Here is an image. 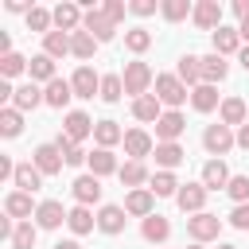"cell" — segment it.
<instances>
[{"instance_id":"cell-6","label":"cell","mask_w":249,"mask_h":249,"mask_svg":"<svg viewBox=\"0 0 249 249\" xmlns=\"http://www.w3.org/2000/svg\"><path fill=\"white\" fill-rule=\"evenodd\" d=\"M51 16H54V31H66V35L82 31V19H86V12H82L78 4H70V0L54 4V8H51Z\"/></svg>"},{"instance_id":"cell-14","label":"cell","mask_w":249,"mask_h":249,"mask_svg":"<svg viewBox=\"0 0 249 249\" xmlns=\"http://www.w3.org/2000/svg\"><path fill=\"white\" fill-rule=\"evenodd\" d=\"M93 124H97V121H89L82 109H74V113H66V121H62V132H66L74 144H82L86 136H93Z\"/></svg>"},{"instance_id":"cell-17","label":"cell","mask_w":249,"mask_h":249,"mask_svg":"<svg viewBox=\"0 0 249 249\" xmlns=\"http://www.w3.org/2000/svg\"><path fill=\"white\" fill-rule=\"evenodd\" d=\"M12 187H16V191H27V195H35V191L43 187V171H39L31 160H23V163L16 167V179H12Z\"/></svg>"},{"instance_id":"cell-50","label":"cell","mask_w":249,"mask_h":249,"mask_svg":"<svg viewBox=\"0 0 249 249\" xmlns=\"http://www.w3.org/2000/svg\"><path fill=\"white\" fill-rule=\"evenodd\" d=\"M128 12H132V16H152V12H156V0H132Z\"/></svg>"},{"instance_id":"cell-52","label":"cell","mask_w":249,"mask_h":249,"mask_svg":"<svg viewBox=\"0 0 249 249\" xmlns=\"http://www.w3.org/2000/svg\"><path fill=\"white\" fill-rule=\"evenodd\" d=\"M237 148H245V152H249V121L237 128Z\"/></svg>"},{"instance_id":"cell-44","label":"cell","mask_w":249,"mask_h":249,"mask_svg":"<svg viewBox=\"0 0 249 249\" xmlns=\"http://www.w3.org/2000/svg\"><path fill=\"white\" fill-rule=\"evenodd\" d=\"M27 62H31V58H23V54H16V51H12V54H0V74H4V82L16 78V74H23Z\"/></svg>"},{"instance_id":"cell-10","label":"cell","mask_w":249,"mask_h":249,"mask_svg":"<svg viewBox=\"0 0 249 249\" xmlns=\"http://www.w3.org/2000/svg\"><path fill=\"white\" fill-rule=\"evenodd\" d=\"M175 202H179V210L183 214H202V206H206V187L202 183H183L179 187V195H175Z\"/></svg>"},{"instance_id":"cell-11","label":"cell","mask_w":249,"mask_h":249,"mask_svg":"<svg viewBox=\"0 0 249 249\" xmlns=\"http://www.w3.org/2000/svg\"><path fill=\"white\" fill-rule=\"evenodd\" d=\"M70 191H74V202H78V206L101 202V179H97V175H78V179L70 183Z\"/></svg>"},{"instance_id":"cell-38","label":"cell","mask_w":249,"mask_h":249,"mask_svg":"<svg viewBox=\"0 0 249 249\" xmlns=\"http://www.w3.org/2000/svg\"><path fill=\"white\" fill-rule=\"evenodd\" d=\"M93 51H97V39H93L89 31H74V35H70V54H74V58L86 62V58H93Z\"/></svg>"},{"instance_id":"cell-16","label":"cell","mask_w":249,"mask_h":249,"mask_svg":"<svg viewBox=\"0 0 249 249\" xmlns=\"http://www.w3.org/2000/svg\"><path fill=\"white\" fill-rule=\"evenodd\" d=\"M230 179L233 175H230V167L222 160H206L202 163V187L206 191H222V187H230Z\"/></svg>"},{"instance_id":"cell-33","label":"cell","mask_w":249,"mask_h":249,"mask_svg":"<svg viewBox=\"0 0 249 249\" xmlns=\"http://www.w3.org/2000/svg\"><path fill=\"white\" fill-rule=\"evenodd\" d=\"M191 105H195L198 113H214V109H222V105H218V86H206V82L195 86V89H191Z\"/></svg>"},{"instance_id":"cell-43","label":"cell","mask_w":249,"mask_h":249,"mask_svg":"<svg viewBox=\"0 0 249 249\" xmlns=\"http://www.w3.org/2000/svg\"><path fill=\"white\" fill-rule=\"evenodd\" d=\"M51 23H54V16H51L47 8H39V4H35V8L27 12V27H31V31H39V35H51Z\"/></svg>"},{"instance_id":"cell-19","label":"cell","mask_w":249,"mask_h":249,"mask_svg":"<svg viewBox=\"0 0 249 249\" xmlns=\"http://www.w3.org/2000/svg\"><path fill=\"white\" fill-rule=\"evenodd\" d=\"M163 113H167V109L160 105V97H156V93H144V97H136V101H132V117H136V121H148V124H156Z\"/></svg>"},{"instance_id":"cell-27","label":"cell","mask_w":249,"mask_h":249,"mask_svg":"<svg viewBox=\"0 0 249 249\" xmlns=\"http://www.w3.org/2000/svg\"><path fill=\"white\" fill-rule=\"evenodd\" d=\"M226 74H230V62H226L222 54H214V51L202 54V82H206V86H218Z\"/></svg>"},{"instance_id":"cell-4","label":"cell","mask_w":249,"mask_h":249,"mask_svg":"<svg viewBox=\"0 0 249 249\" xmlns=\"http://www.w3.org/2000/svg\"><path fill=\"white\" fill-rule=\"evenodd\" d=\"M183 128H187V117H183L179 109H167V113L156 121V144H179Z\"/></svg>"},{"instance_id":"cell-41","label":"cell","mask_w":249,"mask_h":249,"mask_svg":"<svg viewBox=\"0 0 249 249\" xmlns=\"http://www.w3.org/2000/svg\"><path fill=\"white\" fill-rule=\"evenodd\" d=\"M124 47H128L132 54H144V51L152 47V31H148V27H128V31H124Z\"/></svg>"},{"instance_id":"cell-28","label":"cell","mask_w":249,"mask_h":249,"mask_svg":"<svg viewBox=\"0 0 249 249\" xmlns=\"http://www.w3.org/2000/svg\"><path fill=\"white\" fill-rule=\"evenodd\" d=\"M218 117H222V124H230V128L237 124V128H241V124L249 121V109H245V101H241V97H226V101H222V109H218Z\"/></svg>"},{"instance_id":"cell-23","label":"cell","mask_w":249,"mask_h":249,"mask_svg":"<svg viewBox=\"0 0 249 249\" xmlns=\"http://www.w3.org/2000/svg\"><path fill=\"white\" fill-rule=\"evenodd\" d=\"M175 78L183 82V86H202V58H195V54H183L179 58V66H175Z\"/></svg>"},{"instance_id":"cell-22","label":"cell","mask_w":249,"mask_h":249,"mask_svg":"<svg viewBox=\"0 0 249 249\" xmlns=\"http://www.w3.org/2000/svg\"><path fill=\"white\" fill-rule=\"evenodd\" d=\"M140 233H144V241L163 245V241L171 237V222H167L163 214H152V218H144V222H140Z\"/></svg>"},{"instance_id":"cell-24","label":"cell","mask_w":249,"mask_h":249,"mask_svg":"<svg viewBox=\"0 0 249 249\" xmlns=\"http://www.w3.org/2000/svg\"><path fill=\"white\" fill-rule=\"evenodd\" d=\"M12 105H16L19 113H27V109H35V105H47V101H43V89H39L35 82H23V86H16V93H12Z\"/></svg>"},{"instance_id":"cell-8","label":"cell","mask_w":249,"mask_h":249,"mask_svg":"<svg viewBox=\"0 0 249 249\" xmlns=\"http://www.w3.org/2000/svg\"><path fill=\"white\" fill-rule=\"evenodd\" d=\"M31 163H35V167L43 171V179H47V175H58V171H62L66 156H62L58 144H39V148L31 152Z\"/></svg>"},{"instance_id":"cell-46","label":"cell","mask_w":249,"mask_h":249,"mask_svg":"<svg viewBox=\"0 0 249 249\" xmlns=\"http://www.w3.org/2000/svg\"><path fill=\"white\" fill-rule=\"evenodd\" d=\"M226 195L241 206V202H249V175H233L230 179V187H226Z\"/></svg>"},{"instance_id":"cell-32","label":"cell","mask_w":249,"mask_h":249,"mask_svg":"<svg viewBox=\"0 0 249 249\" xmlns=\"http://www.w3.org/2000/svg\"><path fill=\"white\" fill-rule=\"evenodd\" d=\"M233 51H241V31L237 27H218L214 31V54H233Z\"/></svg>"},{"instance_id":"cell-47","label":"cell","mask_w":249,"mask_h":249,"mask_svg":"<svg viewBox=\"0 0 249 249\" xmlns=\"http://www.w3.org/2000/svg\"><path fill=\"white\" fill-rule=\"evenodd\" d=\"M101 12H105L113 23H121V19H124V12H128V4H121V0H105V4H101Z\"/></svg>"},{"instance_id":"cell-48","label":"cell","mask_w":249,"mask_h":249,"mask_svg":"<svg viewBox=\"0 0 249 249\" xmlns=\"http://www.w3.org/2000/svg\"><path fill=\"white\" fill-rule=\"evenodd\" d=\"M230 226H233V230H249V202L233 206V214H230Z\"/></svg>"},{"instance_id":"cell-53","label":"cell","mask_w":249,"mask_h":249,"mask_svg":"<svg viewBox=\"0 0 249 249\" xmlns=\"http://www.w3.org/2000/svg\"><path fill=\"white\" fill-rule=\"evenodd\" d=\"M51 249H82V245H78V241H74V237H70V241H54V245H51Z\"/></svg>"},{"instance_id":"cell-2","label":"cell","mask_w":249,"mask_h":249,"mask_svg":"<svg viewBox=\"0 0 249 249\" xmlns=\"http://www.w3.org/2000/svg\"><path fill=\"white\" fill-rule=\"evenodd\" d=\"M156 97H160V105H167V109H179L187 97H191V89L175 78V74H156Z\"/></svg>"},{"instance_id":"cell-56","label":"cell","mask_w":249,"mask_h":249,"mask_svg":"<svg viewBox=\"0 0 249 249\" xmlns=\"http://www.w3.org/2000/svg\"><path fill=\"white\" fill-rule=\"evenodd\" d=\"M218 249H237V245H218Z\"/></svg>"},{"instance_id":"cell-37","label":"cell","mask_w":249,"mask_h":249,"mask_svg":"<svg viewBox=\"0 0 249 249\" xmlns=\"http://www.w3.org/2000/svg\"><path fill=\"white\" fill-rule=\"evenodd\" d=\"M19 132H23V113H19L16 105H4V109H0V136L12 140V136H19Z\"/></svg>"},{"instance_id":"cell-5","label":"cell","mask_w":249,"mask_h":249,"mask_svg":"<svg viewBox=\"0 0 249 249\" xmlns=\"http://www.w3.org/2000/svg\"><path fill=\"white\" fill-rule=\"evenodd\" d=\"M187 233L202 245V241H214L218 233H222V218L218 214H210V210H202V214H195V218H187Z\"/></svg>"},{"instance_id":"cell-34","label":"cell","mask_w":249,"mask_h":249,"mask_svg":"<svg viewBox=\"0 0 249 249\" xmlns=\"http://www.w3.org/2000/svg\"><path fill=\"white\" fill-rule=\"evenodd\" d=\"M156 163H160V171H175L183 160H187V152L179 148V144H156Z\"/></svg>"},{"instance_id":"cell-7","label":"cell","mask_w":249,"mask_h":249,"mask_svg":"<svg viewBox=\"0 0 249 249\" xmlns=\"http://www.w3.org/2000/svg\"><path fill=\"white\" fill-rule=\"evenodd\" d=\"M82 31H89L97 43H109L117 35V23L101 12V8H86V19H82Z\"/></svg>"},{"instance_id":"cell-54","label":"cell","mask_w":249,"mask_h":249,"mask_svg":"<svg viewBox=\"0 0 249 249\" xmlns=\"http://www.w3.org/2000/svg\"><path fill=\"white\" fill-rule=\"evenodd\" d=\"M237 58H241V66L249 70V47H241V51H237Z\"/></svg>"},{"instance_id":"cell-57","label":"cell","mask_w":249,"mask_h":249,"mask_svg":"<svg viewBox=\"0 0 249 249\" xmlns=\"http://www.w3.org/2000/svg\"><path fill=\"white\" fill-rule=\"evenodd\" d=\"M187 249H202V245H198V241H195V245H187Z\"/></svg>"},{"instance_id":"cell-18","label":"cell","mask_w":249,"mask_h":249,"mask_svg":"<svg viewBox=\"0 0 249 249\" xmlns=\"http://www.w3.org/2000/svg\"><path fill=\"white\" fill-rule=\"evenodd\" d=\"M124 210H128V214H136V218H152V214H156V195H152L148 187H140V191H128V198H124Z\"/></svg>"},{"instance_id":"cell-42","label":"cell","mask_w":249,"mask_h":249,"mask_svg":"<svg viewBox=\"0 0 249 249\" xmlns=\"http://www.w3.org/2000/svg\"><path fill=\"white\" fill-rule=\"evenodd\" d=\"M35 237H39V226L35 222H19L16 233H12V249H35Z\"/></svg>"},{"instance_id":"cell-39","label":"cell","mask_w":249,"mask_h":249,"mask_svg":"<svg viewBox=\"0 0 249 249\" xmlns=\"http://www.w3.org/2000/svg\"><path fill=\"white\" fill-rule=\"evenodd\" d=\"M160 12H163V19H167V23H179V19L195 16V4H191V0H163V4H160Z\"/></svg>"},{"instance_id":"cell-29","label":"cell","mask_w":249,"mask_h":249,"mask_svg":"<svg viewBox=\"0 0 249 249\" xmlns=\"http://www.w3.org/2000/svg\"><path fill=\"white\" fill-rule=\"evenodd\" d=\"M93 140H97V148H109L113 152V144H124V132H121L117 121H97L93 124Z\"/></svg>"},{"instance_id":"cell-9","label":"cell","mask_w":249,"mask_h":249,"mask_svg":"<svg viewBox=\"0 0 249 249\" xmlns=\"http://www.w3.org/2000/svg\"><path fill=\"white\" fill-rule=\"evenodd\" d=\"M70 86H74V97H82V101H89L93 93L101 97V74H93V66H78Z\"/></svg>"},{"instance_id":"cell-13","label":"cell","mask_w":249,"mask_h":249,"mask_svg":"<svg viewBox=\"0 0 249 249\" xmlns=\"http://www.w3.org/2000/svg\"><path fill=\"white\" fill-rule=\"evenodd\" d=\"M191 19H195V27H202V31H218V27H222V4H218V0H198Z\"/></svg>"},{"instance_id":"cell-15","label":"cell","mask_w":249,"mask_h":249,"mask_svg":"<svg viewBox=\"0 0 249 249\" xmlns=\"http://www.w3.org/2000/svg\"><path fill=\"white\" fill-rule=\"evenodd\" d=\"M124 152H128L132 160H144V156L156 152V140H152L144 128H128V132H124Z\"/></svg>"},{"instance_id":"cell-12","label":"cell","mask_w":249,"mask_h":249,"mask_svg":"<svg viewBox=\"0 0 249 249\" xmlns=\"http://www.w3.org/2000/svg\"><path fill=\"white\" fill-rule=\"evenodd\" d=\"M66 214H70V210H62L58 198H43L39 210H35V226H39V230H58V226L66 222Z\"/></svg>"},{"instance_id":"cell-55","label":"cell","mask_w":249,"mask_h":249,"mask_svg":"<svg viewBox=\"0 0 249 249\" xmlns=\"http://www.w3.org/2000/svg\"><path fill=\"white\" fill-rule=\"evenodd\" d=\"M237 31H241V43H249V19H241V27H237Z\"/></svg>"},{"instance_id":"cell-3","label":"cell","mask_w":249,"mask_h":249,"mask_svg":"<svg viewBox=\"0 0 249 249\" xmlns=\"http://www.w3.org/2000/svg\"><path fill=\"white\" fill-rule=\"evenodd\" d=\"M233 144H237V136H233L230 124H222V121H218V124H206V132H202V148H206L214 160H222Z\"/></svg>"},{"instance_id":"cell-21","label":"cell","mask_w":249,"mask_h":249,"mask_svg":"<svg viewBox=\"0 0 249 249\" xmlns=\"http://www.w3.org/2000/svg\"><path fill=\"white\" fill-rule=\"evenodd\" d=\"M124 214H128L124 206H113V202H109V206H101V210H97V230H101V233H121V230H124V222H128Z\"/></svg>"},{"instance_id":"cell-25","label":"cell","mask_w":249,"mask_h":249,"mask_svg":"<svg viewBox=\"0 0 249 249\" xmlns=\"http://www.w3.org/2000/svg\"><path fill=\"white\" fill-rule=\"evenodd\" d=\"M70 97H74V86H70L66 78H54L51 86H43V101H47L51 109H62V105H70Z\"/></svg>"},{"instance_id":"cell-35","label":"cell","mask_w":249,"mask_h":249,"mask_svg":"<svg viewBox=\"0 0 249 249\" xmlns=\"http://www.w3.org/2000/svg\"><path fill=\"white\" fill-rule=\"evenodd\" d=\"M27 74H31V82H47V86L58 78V74H54V58H51V54H35V58L27 62Z\"/></svg>"},{"instance_id":"cell-40","label":"cell","mask_w":249,"mask_h":249,"mask_svg":"<svg viewBox=\"0 0 249 249\" xmlns=\"http://www.w3.org/2000/svg\"><path fill=\"white\" fill-rule=\"evenodd\" d=\"M43 54H51V58L70 54V35H66V31H51V35H43Z\"/></svg>"},{"instance_id":"cell-1","label":"cell","mask_w":249,"mask_h":249,"mask_svg":"<svg viewBox=\"0 0 249 249\" xmlns=\"http://www.w3.org/2000/svg\"><path fill=\"white\" fill-rule=\"evenodd\" d=\"M121 82H124V93L136 101V97H144L148 93V86L156 82V74H152V66L148 62H124V74H121Z\"/></svg>"},{"instance_id":"cell-36","label":"cell","mask_w":249,"mask_h":249,"mask_svg":"<svg viewBox=\"0 0 249 249\" xmlns=\"http://www.w3.org/2000/svg\"><path fill=\"white\" fill-rule=\"evenodd\" d=\"M179 187H183V183H179V179H175L171 171H156V175H152V187H148V191H152L156 198H175V195H179Z\"/></svg>"},{"instance_id":"cell-49","label":"cell","mask_w":249,"mask_h":249,"mask_svg":"<svg viewBox=\"0 0 249 249\" xmlns=\"http://www.w3.org/2000/svg\"><path fill=\"white\" fill-rule=\"evenodd\" d=\"M66 163H70V167H82V163H89V152H82V148L74 144V148H66Z\"/></svg>"},{"instance_id":"cell-26","label":"cell","mask_w":249,"mask_h":249,"mask_svg":"<svg viewBox=\"0 0 249 249\" xmlns=\"http://www.w3.org/2000/svg\"><path fill=\"white\" fill-rule=\"evenodd\" d=\"M117 171H121V163H117V156L109 148H93L89 152V175L101 179V175H117Z\"/></svg>"},{"instance_id":"cell-30","label":"cell","mask_w":249,"mask_h":249,"mask_svg":"<svg viewBox=\"0 0 249 249\" xmlns=\"http://www.w3.org/2000/svg\"><path fill=\"white\" fill-rule=\"evenodd\" d=\"M117 175H121V183H124V187L140 191V187L148 183V163H144V160H128V163H121V171H117Z\"/></svg>"},{"instance_id":"cell-51","label":"cell","mask_w":249,"mask_h":249,"mask_svg":"<svg viewBox=\"0 0 249 249\" xmlns=\"http://www.w3.org/2000/svg\"><path fill=\"white\" fill-rule=\"evenodd\" d=\"M233 16L237 19H249V0H233Z\"/></svg>"},{"instance_id":"cell-31","label":"cell","mask_w":249,"mask_h":249,"mask_svg":"<svg viewBox=\"0 0 249 249\" xmlns=\"http://www.w3.org/2000/svg\"><path fill=\"white\" fill-rule=\"evenodd\" d=\"M66 226H70V233H74V237H86V233L97 226V218H93V210H89V206H74V210L66 214Z\"/></svg>"},{"instance_id":"cell-45","label":"cell","mask_w":249,"mask_h":249,"mask_svg":"<svg viewBox=\"0 0 249 249\" xmlns=\"http://www.w3.org/2000/svg\"><path fill=\"white\" fill-rule=\"evenodd\" d=\"M121 93H124V82H121V74H101V101H121Z\"/></svg>"},{"instance_id":"cell-20","label":"cell","mask_w":249,"mask_h":249,"mask_svg":"<svg viewBox=\"0 0 249 249\" xmlns=\"http://www.w3.org/2000/svg\"><path fill=\"white\" fill-rule=\"evenodd\" d=\"M35 210H39V206H31V195H27V191H12V195L4 198V214H8V218H23V222H27V218H35Z\"/></svg>"}]
</instances>
